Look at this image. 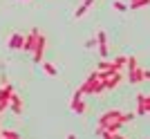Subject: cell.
Instances as JSON below:
<instances>
[{"instance_id": "1", "label": "cell", "mask_w": 150, "mask_h": 139, "mask_svg": "<svg viewBox=\"0 0 150 139\" xmlns=\"http://www.w3.org/2000/svg\"><path fill=\"white\" fill-rule=\"evenodd\" d=\"M121 112H123V110H105V112L99 117V126H96V128L105 130L110 123H117V121L121 123ZM121 126H123V123H121Z\"/></svg>"}, {"instance_id": "2", "label": "cell", "mask_w": 150, "mask_h": 139, "mask_svg": "<svg viewBox=\"0 0 150 139\" xmlns=\"http://www.w3.org/2000/svg\"><path fill=\"white\" fill-rule=\"evenodd\" d=\"M101 83V79H99V72H96V70H94V72H90L88 74V79H85V83H83L81 88V92L83 94H94V92H96V85H99Z\"/></svg>"}, {"instance_id": "3", "label": "cell", "mask_w": 150, "mask_h": 139, "mask_svg": "<svg viewBox=\"0 0 150 139\" xmlns=\"http://www.w3.org/2000/svg\"><path fill=\"white\" fill-rule=\"evenodd\" d=\"M69 108H72V112H76V114H85L88 112V106H85V101H83V92L81 90H76L74 94H72Z\"/></svg>"}, {"instance_id": "4", "label": "cell", "mask_w": 150, "mask_h": 139, "mask_svg": "<svg viewBox=\"0 0 150 139\" xmlns=\"http://www.w3.org/2000/svg\"><path fill=\"white\" fill-rule=\"evenodd\" d=\"M45 45H47V38H45V34H40V32H38V38H36V45H34V50H31V56H34V63H43Z\"/></svg>"}, {"instance_id": "5", "label": "cell", "mask_w": 150, "mask_h": 139, "mask_svg": "<svg viewBox=\"0 0 150 139\" xmlns=\"http://www.w3.org/2000/svg\"><path fill=\"white\" fill-rule=\"evenodd\" d=\"M11 94H13V85L11 83H5L2 90H0V114L5 112V110H9V99H11Z\"/></svg>"}, {"instance_id": "6", "label": "cell", "mask_w": 150, "mask_h": 139, "mask_svg": "<svg viewBox=\"0 0 150 139\" xmlns=\"http://www.w3.org/2000/svg\"><path fill=\"white\" fill-rule=\"evenodd\" d=\"M96 50H99L101 58H108L110 47H108V36H105V32H96Z\"/></svg>"}, {"instance_id": "7", "label": "cell", "mask_w": 150, "mask_h": 139, "mask_svg": "<svg viewBox=\"0 0 150 139\" xmlns=\"http://www.w3.org/2000/svg\"><path fill=\"white\" fill-rule=\"evenodd\" d=\"M121 81H123V74H121V72H112V74H108V79H103V88L114 90V88H119Z\"/></svg>"}, {"instance_id": "8", "label": "cell", "mask_w": 150, "mask_h": 139, "mask_svg": "<svg viewBox=\"0 0 150 139\" xmlns=\"http://www.w3.org/2000/svg\"><path fill=\"white\" fill-rule=\"evenodd\" d=\"M128 81H130L132 85L144 83V81H146V79H144V67H141V65H137L134 70H130V72H128Z\"/></svg>"}, {"instance_id": "9", "label": "cell", "mask_w": 150, "mask_h": 139, "mask_svg": "<svg viewBox=\"0 0 150 139\" xmlns=\"http://www.w3.org/2000/svg\"><path fill=\"white\" fill-rule=\"evenodd\" d=\"M9 108H11V112L16 114V117H20V114H23V99H20L16 92H13L11 99H9Z\"/></svg>"}, {"instance_id": "10", "label": "cell", "mask_w": 150, "mask_h": 139, "mask_svg": "<svg viewBox=\"0 0 150 139\" xmlns=\"http://www.w3.org/2000/svg\"><path fill=\"white\" fill-rule=\"evenodd\" d=\"M36 38H38V29H31V32L25 36V40H23V50L31 52V50H34V45H36Z\"/></svg>"}, {"instance_id": "11", "label": "cell", "mask_w": 150, "mask_h": 139, "mask_svg": "<svg viewBox=\"0 0 150 139\" xmlns=\"http://www.w3.org/2000/svg\"><path fill=\"white\" fill-rule=\"evenodd\" d=\"M23 40H25V36L16 32V34H11V36H9L7 47H9V50H23Z\"/></svg>"}, {"instance_id": "12", "label": "cell", "mask_w": 150, "mask_h": 139, "mask_svg": "<svg viewBox=\"0 0 150 139\" xmlns=\"http://www.w3.org/2000/svg\"><path fill=\"white\" fill-rule=\"evenodd\" d=\"M92 5H94V0H83V5L74 11V16H76V18H83V16L90 11V7H92Z\"/></svg>"}, {"instance_id": "13", "label": "cell", "mask_w": 150, "mask_h": 139, "mask_svg": "<svg viewBox=\"0 0 150 139\" xmlns=\"http://www.w3.org/2000/svg\"><path fill=\"white\" fill-rule=\"evenodd\" d=\"M137 117H146V94H137Z\"/></svg>"}, {"instance_id": "14", "label": "cell", "mask_w": 150, "mask_h": 139, "mask_svg": "<svg viewBox=\"0 0 150 139\" xmlns=\"http://www.w3.org/2000/svg\"><path fill=\"white\" fill-rule=\"evenodd\" d=\"M96 72H117L112 67V61H108V58H101V63L96 65Z\"/></svg>"}, {"instance_id": "15", "label": "cell", "mask_w": 150, "mask_h": 139, "mask_svg": "<svg viewBox=\"0 0 150 139\" xmlns=\"http://www.w3.org/2000/svg\"><path fill=\"white\" fill-rule=\"evenodd\" d=\"M40 67H43V72L47 76H56L58 74V70H56V65H54V63H40Z\"/></svg>"}, {"instance_id": "16", "label": "cell", "mask_w": 150, "mask_h": 139, "mask_svg": "<svg viewBox=\"0 0 150 139\" xmlns=\"http://www.w3.org/2000/svg\"><path fill=\"white\" fill-rule=\"evenodd\" d=\"M0 137H2V139H23V137H20V133H16V130H9V128L0 130Z\"/></svg>"}, {"instance_id": "17", "label": "cell", "mask_w": 150, "mask_h": 139, "mask_svg": "<svg viewBox=\"0 0 150 139\" xmlns=\"http://www.w3.org/2000/svg\"><path fill=\"white\" fill-rule=\"evenodd\" d=\"M150 5V0H130L128 9H144V7Z\"/></svg>"}, {"instance_id": "18", "label": "cell", "mask_w": 150, "mask_h": 139, "mask_svg": "<svg viewBox=\"0 0 150 139\" xmlns=\"http://www.w3.org/2000/svg\"><path fill=\"white\" fill-rule=\"evenodd\" d=\"M112 67L117 70V72H121V67H125V56H117L112 61Z\"/></svg>"}, {"instance_id": "19", "label": "cell", "mask_w": 150, "mask_h": 139, "mask_svg": "<svg viewBox=\"0 0 150 139\" xmlns=\"http://www.w3.org/2000/svg\"><path fill=\"white\" fill-rule=\"evenodd\" d=\"M134 117H137V114L134 112H121V123H132V121H134Z\"/></svg>"}, {"instance_id": "20", "label": "cell", "mask_w": 150, "mask_h": 139, "mask_svg": "<svg viewBox=\"0 0 150 139\" xmlns=\"http://www.w3.org/2000/svg\"><path fill=\"white\" fill-rule=\"evenodd\" d=\"M137 58H134V56H125V67H128V72H130V70H134V67H137Z\"/></svg>"}, {"instance_id": "21", "label": "cell", "mask_w": 150, "mask_h": 139, "mask_svg": "<svg viewBox=\"0 0 150 139\" xmlns=\"http://www.w3.org/2000/svg\"><path fill=\"white\" fill-rule=\"evenodd\" d=\"M112 9H117V11H128V5H125V2H121V0H114L112 2Z\"/></svg>"}, {"instance_id": "22", "label": "cell", "mask_w": 150, "mask_h": 139, "mask_svg": "<svg viewBox=\"0 0 150 139\" xmlns=\"http://www.w3.org/2000/svg\"><path fill=\"white\" fill-rule=\"evenodd\" d=\"M85 50H96V36H92V38L85 40Z\"/></svg>"}, {"instance_id": "23", "label": "cell", "mask_w": 150, "mask_h": 139, "mask_svg": "<svg viewBox=\"0 0 150 139\" xmlns=\"http://www.w3.org/2000/svg\"><path fill=\"white\" fill-rule=\"evenodd\" d=\"M146 114H150V96H146Z\"/></svg>"}, {"instance_id": "24", "label": "cell", "mask_w": 150, "mask_h": 139, "mask_svg": "<svg viewBox=\"0 0 150 139\" xmlns=\"http://www.w3.org/2000/svg\"><path fill=\"white\" fill-rule=\"evenodd\" d=\"M144 79H146V81H150V70H144Z\"/></svg>"}, {"instance_id": "25", "label": "cell", "mask_w": 150, "mask_h": 139, "mask_svg": "<svg viewBox=\"0 0 150 139\" xmlns=\"http://www.w3.org/2000/svg\"><path fill=\"white\" fill-rule=\"evenodd\" d=\"M114 139H128V137H123L121 133H114Z\"/></svg>"}, {"instance_id": "26", "label": "cell", "mask_w": 150, "mask_h": 139, "mask_svg": "<svg viewBox=\"0 0 150 139\" xmlns=\"http://www.w3.org/2000/svg\"><path fill=\"white\" fill-rule=\"evenodd\" d=\"M67 139H76V137H74V135H67Z\"/></svg>"}, {"instance_id": "27", "label": "cell", "mask_w": 150, "mask_h": 139, "mask_svg": "<svg viewBox=\"0 0 150 139\" xmlns=\"http://www.w3.org/2000/svg\"><path fill=\"white\" fill-rule=\"evenodd\" d=\"M20 2H25V0H20Z\"/></svg>"}, {"instance_id": "28", "label": "cell", "mask_w": 150, "mask_h": 139, "mask_svg": "<svg viewBox=\"0 0 150 139\" xmlns=\"http://www.w3.org/2000/svg\"><path fill=\"white\" fill-rule=\"evenodd\" d=\"M0 130H2V128H0Z\"/></svg>"}, {"instance_id": "29", "label": "cell", "mask_w": 150, "mask_h": 139, "mask_svg": "<svg viewBox=\"0 0 150 139\" xmlns=\"http://www.w3.org/2000/svg\"><path fill=\"white\" fill-rule=\"evenodd\" d=\"M0 90H2V88H0Z\"/></svg>"}, {"instance_id": "30", "label": "cell", "mask_w": 150, "mask_h": 139, "mask_svg": "<svg viewBox=\"0 0 150 139\" xmlns=\"http://www.w3.org/2000/svg\"><path fill=\"white\" fill-rule=\"evenodd\" d=\"M0 139H2V137H0Z\"/></svg>"}]
</instances>
